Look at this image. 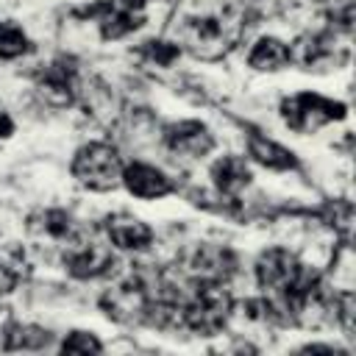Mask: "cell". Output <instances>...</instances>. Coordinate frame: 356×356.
Instances as JSON below:
<instances>
[{"mask_svg":"<svg viewBox=\"0 0 356 356\" xmlns=\"http://www.w3.org/2000/svg\"><path fill=\"white\" fill-rule=\"evenodd\" d=\"M245 22L234 8H200L184 14L175 25V44L189 50L195 58L217 61L242 36Z\"/></svg>","mask_w":356,"mask_h":356,"instance_id":"cell-1","label":"cell"},{"mask_svg":"<svg viewBox=\"0 0 356 356\" xmlns=\"http://www.w3.org/2000/svg\"><path fill=\"white\" fill-rule=\"evenodd\" d=\"M209 178H211L214 189H217L222 197H236L239 192H245V189L250 186L253 172H250V167H248V161H245L242 156L228 153V156H220V159L211 164Z\"/></svg>","mask_w":356,"mask_h":356,"instance_id":"cell-13","label":"cell"},{"mask_svg":"<svg viewBox=\"0 0 356 356\" xmlns=\"http://www.w3.org/2000/svg\"><path fill=\"white\" fill-rule=\"evenodd\" d=\"M50 345V334L39 325H11L6 331V339H3V348L6 350H42Z\"/></svg>","mask_w":356,"mask_h":356,"instance_id":"cell-17","label":"cell"},{"mask_svg":"<svg viewBox=\"0 0 356 356\" xmlns=\"http://www.w3.org/2000/svg\"><path fill=\"white\" fill-rule=\"evenodd\" d=\"M36 89L44 97V103H50L56 108L72 106L75 97H78V70H75V64L67 61V58L50 61L47 67L39 70Z\"/></svg>","mask_w":356,"mask_h":356,"instance_id":"cell-9","label":"cell"},{"mask_svg":"<svg viewBox=\"0 0 356 356\" xmlns=\"http://www.w3.org/2000/svg\"><path fill=\"white\" fill-rule=\"evenodd\" d=\"M106 236L120 250L142 253V250H147L153 245L156 234H153V228L145 220H139V217H134L128 211H117V214L106 217Z\"/></svg>","mask_w":356,"mask_h":356,"instance_id":"cell-11","label":"cell"},{"mask_svg":"<svg viewBox=\"0 0 356 356\" xmlns=\"http://www.w3.org/2000/svg\"><path fill=\"white\" fill-rule=\"evenodd\" d=\"M236 259L222 245H197L186 259V270L195 281H222L234 273Z\"/></svg>","mask_w":356,"mask_h":356,"instance_id":"cell-12","label":"cell"},{"mask_svg":"<svg viewBox=\"0 0 356 356\" xmlns=\"http://www.w3.org/2000/svg\"><path fill=\"white\" fill-rule=\"evenodd\" d=\"M178 53H181V47H178L175 42L150 39V42H145V44H142V56H145V58H150V61H156L159 67H170V64L178 58Z\"/></svg>","mask_w":356,"mask_h":356,"instance_id":"cell-19","label":"cell"},{"mask_svg":"<svg viewBox=\"0 0 356 356\" xmlns=\"http://www.w3.org/2000/svg\"><path fill=\"white\" fill-rule=\"evenodd\" d=\"M286 64H292L289 61V44L275 39V36H261L248 53V67L256 72H278Z\"/></svg>","mask_w":356,"mask_h":356,"instance_id":"cell-15","label":"cell"},{"mask_svg":"<svg viewBox=\"0 0 356 356\" xmlns=\"http://www.w3.org/2000/svg\"><path fill=\"white\" fill-rule=\"evenodd\" d=\"M14 131V122L8 120V114H0V136H11Z\"/></svg>","mask_w":356,"mask_h":356,"instance_id":"cell-23","label":"cell"},{"mask_svg":"<svg viewBox=\"0 0 356 356\" xmlns=\"http://www.w3.org/2000/svg\"><path fill=\"white\" fill-rule=\"evenodd\" d=\"M161 142L178 159H203L214 150V134L200 120H178L164 125Z\"/></svg>","mask_w":356,"mask_h":356,"instance_id":"cell-6","label":"cell"},{"mask_svg":"<svg viewBox=\"0 0 356 356\" xmlns=\"http://www.w3.org/2000/svg\"><path fill=\"white\" fill-rule=\"evenodd\" d=\"M331 17H334V31L348 36L353 31V0H337Z\"/></svg>","mask_w":356,"mask_h":356,"instance_id":"cell-21","label":"cell"},{"mask_svg":"<svg viewBox=\"0 0 356 356\" xmlns=\"http://www.w3.org/2000/svg\"><path fill=\"white\" fill-rule=\"evenodd\" d=\"M281 120L295 134H314L328 122L345 120L348 108L339 100L323 97L317 92H298L281 100Z\"/></svg>","mask_w":356,"mask_h":356,"instance_id":"cell-4","label":"cell"},{"mask_svg":"<svg viewBox=\"0 0 356 356\" xmlns=\"http://www.w3.org/2000/svg\"><path fill=\"white\" fill-rule=\"evenodd\" d=\"M248 156L256 161V164H261V167H267V170H295L298 167V159H295V153L292 150H286L284 145H278L275 139H267L264 134H259V131H253V134H248Z\"/></svg>","mask_w":356,"mask_h":356,"instance_id":"cell-14","label":"cell"},{"mask_svg":"<svg viewBox=\"0 0 356 356\" xmlns=\"http://www.w3.org/2000/svg\"><path fill=\"white\" fill-rule=\"evenodd\" d=\"M348 58V53L334 42V36L328 33H303L295 39V44H289V61H295L300 70H337V64H342Z\"/></svg>","mask_w":356,"mask_h":356,"instance_id":"cell-7","label":"cell"},{"mask_svg":"<svg viewBox=\"0 0 356 356\" xmlns=\"http://www.w3.org/2000/svg\"><path fill=\"white\" fill-rule=\"evenodd\" d=\"M122 156L108 142H86L72 153L70 172L89 192H111L122 181Z\"/></svg>","mask_w":356,"mask_h":356,"instance_id":"cell-3","label":"cell"},{"mask_svg":"<svg viewBox=\"0 0 356 356\" xmlns=\"http://www.w3.org/2000/svg\"><path fill=\"white\" fill-rule=\"evenodd\" d=\"M31 53V39L14 19H0V58L11 61Z\"/></svg>","mask_w":356,"mask_h":356,"instance_id":"cell-18","label":"cell"},{"mask_svg":"<svg viewBox=\"0 0 356 356\" xmlns=\"http://www.w3.org/2000/svg\"><path fill=\"white\" fill-rule=\"evenodd\" d=\"M42 236H47V239H53V242H61L64 248H70L72 242H78V239H83V228L75 222V217L70 214V211H64V209H47L44 214H42V222H36L33 225Z\"/></svg>","mask_w":356,"mask_h":356,"instance_id":"cell-16","label":"cell"},{"mask_svg":"<svg viewBox=\"0 0 356 356\" xmlns=\"http://www.w3.org/2000/svg\"><path fill=\"white\" fill-rule=\"evenodd\" d=\"M17 284H19V267L11 259L0 256V295H11Z\"/></svg>","mask_w":356,"mask_h":356,"instance_id":"cell-22","label":"cell"},{"mask_svg":"<svg viewBox=\"0 0 356 356\" xmlns=\"http://www.w3.org/2000/svg\"><path fill=\"white\" fill-rule=\"evenodd\" d=\"M153 303V289L147 286V281L142 275H125L117 284H111L103 295H100V309L108 320L120 323V325H134V323H145L147 312Z\"/></svg>","mask_w":356,"mask_h":356,"instance_id":"cell-5","label":"cell"},{"mask_svg":"<svg viewBox=\"0 0 356 356\" xmlns=\"http://www.w3.org/2000/svg\"><path fill=\"white\" fill-rule=\"evenodd\" d=\"M111 264H114L111 248L100 245V242H92L86 236L72 242L70 248H64V270L78 281L100 278L111 270Z\"/></svg>","mask_w":356,"mask_h":356,"instance_id":"cell-8","label":"cell"},{"mask_svg":"<svg viewBox=\"0 0 356 356\" xmlns=\"http://www.w3.org/2000/svg\"><path fill=\"white\" fill-rule=\"evenodd\" d=\"M61 350H64V353H100L103 345H100V339H97L95 334H89V331H70V334L64 337V342H61Z\"/></svg>","mask_w":356,"mask_h":356,"instance_id":"cell-20","label":"cell"},{"mask_svg":"<svg viewBox=\"0 0 356 356\" xmlns=\"http://www.w3.org/2000/svg\"><path fill=\"white\" fill-rule=\"evenodd\" d=\"M231 312L234 298L222 281H195V289L178 300V325L197 337H214L225 328Z\"/></svg>","mask_w":356,"mask_h":356,"instance_id":"cell-2","label":"cell"},{"mask_svg":"<svg viewBox=\"0 0 356 356\" xmlns=\"http://www.w3.org/2000/svg\"><path fill=\"white\" fill-rule=\"evenodd\" d=\"M134 197L139 200H159L172 192V178L147 161H128L122 167V181H120Z\"/></svg>","mask_w":356,"mask_h":356,"instance_id":"cell-10","label":"cell"}]
</instances>
